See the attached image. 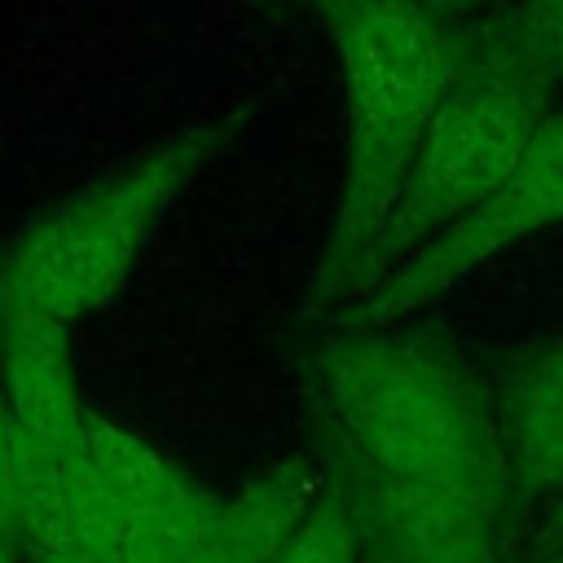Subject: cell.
Here are the masks:
<instances>
[{
  "instance_id": "15",
  "label": "cell",
  "mask_w": 563,
  "mask_h": 563,
  "mask_svg": "<svg viewBox=\"0 0 563 563\" xmlns=\"http://www.w3.org/2000/svg\"><path fill=\"white\" fill-rule=\"evenodd\" d=\"M435 9H444V13H453V18H475L479 9H488V4H497V0H431Z\"/></svg>"
},
{
  "instance_id": "5",
  "label": "cell",
  "mask_w": 563,
  "mask_h": 563,
  "mask_svg": "<svg viewBox=\"0 0 563 563\" xmlns=\"http://www.w3.org/2000/svg\"><path fill=\"white\" fill-rule=\"evenodd\" d=\"M554 224H563V110H554L541 123V132L532 136L519 167L488 202H479L471 216H462L440 238L418 246L369 290L347 299L339 312L352 317L347 325L383 330L387 321L453 290L466 273H475L479 264H488L493 255L515 246L519 238L554 229Z\"/></svg>"
},
{
  "instance_id": "7",
  "label": "cell",
  "mask_w": 563,
  "mask_h": 563,
  "mask_svg": "<svg viewBox=\"0 0 563 563\" xmlns=\"http://www.w3.org/2000/svg\"><path fill=\"white\" fill-rule=\"evenodd\" d=\"M79 449L97 479L110 488V497L163 545L176 554L202 563L211 528L220 519V501L194 484L176 462H167L150 440L128 431L123 422L97 413L84 405L79 413Z\"/></svg>"
},
{
  "instance_id": "17",
  "label": "cell",
  "mask_w": 563,
  "mask_h": 563,
  "mask_svg": "<svg viewBox=\"0 0 563 563\" xmlns=\"http://www.w3.org/2000/svg\"><path fill=\"white\" fill-rule=\"evenodd\" d=\"M0 563H26V559H22V545H13V541H0Z\"/></svg>"
},
{
  "instance_id": "6",
  "label": "cell",
  "mask_w": 563,
  "mask_h": 563,
  "mask_svg": "<svg viewBox=\"0 0 563 563\" xmlns=\"http://www.w3.org/2000/svg\"><path fill=\"white\" fill-rule=\"evenodd\" d=\"M343 475L361 510L365 550H374L378 563H506V497L378 479L356 471L347 457Z\"/></svg>"
},
{
  "instance_id": "4",
  "label": "cell",
  "mask_w": 563,
  "mask_h": 563,
  "mask_svg": "<svg viewBox=\"0 0 563 563\" xmlns=\"http://www.w3.org/2000/svg\"><path fill=\"white\" fill-rule=\"evenodd\" d=\"M246 106L220 119L185 123L106 180L57 202L0 255V303L53 321H84L132 277L145 242L172 216L176 198L233 141Z\"/></svg>"
},
{
  "instance_id": "12",
  "label": "cell",
  "mask_w": 563,
  "mask_h": 563,
  "mask_svg": "<svg viewBox=\"0 0 563 563\" xmlns=\"http://www.w3.org/2000/svg\"><path fill=\"white\" fill-rule=\"evenodd\" d=\"M365 554V528L352 497V484L343 475V462H334V479L299 523V532L268 559V563H361Z\"/></svg>"
},
{
  "instance_id": "1",
  "label": "cell",
  "mask_w": 563,
  "mask_h": 563,
  "mask_svg": "<svg viewBox=\"0 0 563 563\" xmlns=\"http://www.w3.org/2000/svg\"><path fill=\"white\" fill-rule=\"evenodd\" d=\"M339 62L347 101V163L339 220L312 286V303L347 273L391 211L405 172L462 70L484 44V22L431 0H312Z\"/></svg>"
},
{
  "instance_id": "8",
  "label": "cell",
  "mask_w": 563,
  "mask_h": 563,
  "mask_svg": "<svg viewBox=\"0 0 563 563\" xmlns=\"http://www.w3.org/2000/svg\"><path fill=\"white\" fill-rule=\"evenodd\" d=\"M0 387L18 449L70 453L84 400L70 369V325L0 303Z\"/></svg>"
},
{
  "instance_id": "2",
  "label": "cell",
  "mask_w": 563,
  "mask_h": 563,
  "mask_svg": "<svg viewBox=\"0 0 563 563\" xmlns=\"http://www.w3.org/2000/svg\"><path fill=\"white\" fill-rule=\"evenodd\" d=\"M550 92L554 66L528 4L484 22V44L440 101L391 211L347 273L317 299V308H343L418 246L488 202L510 180L541 123L554 114Z\"/></svg>"
},
{
  "instance_id": "9",
  "label": "cell",
  "mask_w": 563,
  "mask_h": 563,
  "mask_svg": "<svg viewBox=\"0 0 563 563\" xmlns=\"http://www.w3.org/2000/svg\"><path fill=\"white\" fill-rule=\"evenodd\" d=\"M497 431L510 493L519 501L563 497V339H550L510 369Z\"/></svg>"
},
{
  "instance_id": "10",
  "label": "cell",
  "mask_w": 563,
  "mask_h": 563,
  "mask_svg": "<svg viewBox=\"0 0 563 563\" xmlns=\"http://www.w3.org/2000/svg\"><path fill=\"white\" fill-rule=\"evenodd\" d=\"M330 479V466L290 457L286 466L242 484L229 501H220V519L211 528L202 563H268L299 532Z\"/></svg>"
},
{
  "instance_id": "13",
  "label": "cell",
  "mask_w": 563,
  "mask_h": 563,
  "mask_svg": "<svg viewBox=\"0 0 563 563\" xmlns=\"http://www.w3.org/2000/svg\"><path fill=\"white\" fill-rule=\"evenodd\" d=\"M0 541L18 545V440L0 387Z\"/></svg>"
},
{
  "instance_id": "16",
  "label": "cell",
  "mask_w": 563,
  "mask_h": 563,
  "mask_svg": "<svg viewBox=\"0 0 563 563\" xmlns=\"http://www.w3.org/2000/svg\"><path fill=\"white\" fill-rule=\"evenodd\" d=\"M22 559H26V563H92V559H84V554H26V550H22Z\"/></svg>"
},
{
  "instance_id": "14",
  "label": "cell",
  "mask_w": 563,
  "mask_h": 563,
  "mask_svg": "<svg viewBox=\"0 0 563 563\" xmlns=\"http://www.w3.org/2000/svg\"><path fill=\"white\" fill-rule=\"evenodd\" d=\"M523 4H528V13L541 26V40H545V57L554 66V79L563 84V0H523Z\"/></svg>"
},
{
  "instance_id": "3",
  "label": "cell",
  "mask_w": 563,
  "mask_h": 563,
  "mask_svg": "<svg viewBox=\"0 0 563 563\" xmlns=\"http://www.w3.org/2000/svg\"><path fill=\"white\" fill-rule=\"evenodd\" d=\"M303 378L356 471L510 497L497 413L444 356L387 330L343 325L308 352Z\"/></svg>"
},
{
  "instance_id": "11",
  "label": "cell",
  "mask_w": 563,
  "mask_h": 563,
  "mask_svg": "<svg viewBox=\"0 0 563 563\" xmlns=\"http://www.w3.org/2000/svg\"><path fill=\"white\" fill-rule=\"evenodd\" d=\"M18 545L26 554H79L70 453L18 449Z\"/></svg>"
}]
</instances>
